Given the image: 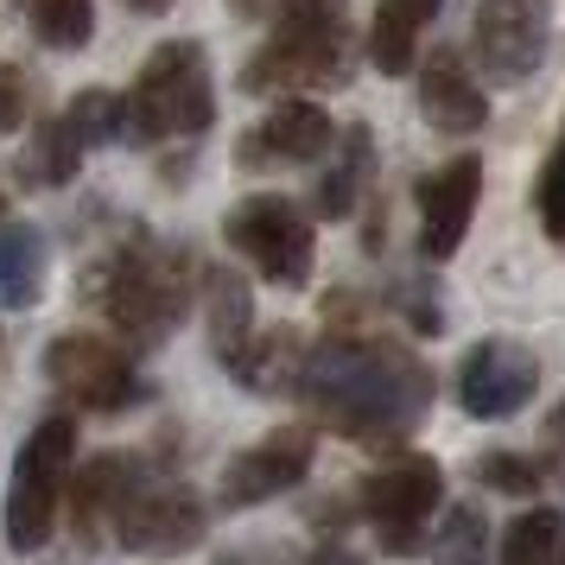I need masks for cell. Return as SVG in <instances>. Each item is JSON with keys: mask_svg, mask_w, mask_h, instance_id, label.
<instances>
[{"mask_svg": "<svg viewBox=\"0 0 565 565\" xmlns=\"http://www.w3.org/2000/svg\"><path fill=\"white\" fill-rule=\"evenodd\" d=\"M394 299H401V311H407V324H413L419 337H438V331H445V318H438V306H433V292H426V286H401Z\"/></svg>", "mask_w": 565, "mask_h": 565, "instance_id": "cell-28", "label": "cell"}, {"mask_svg": "<svg viewBox=\"0 0 565 565\" xmlns=\"http://www.w3.org/2000/svg\"><path fill=\"white\" fill-rule=\"evenodd\" d=\"M64 121L77 128L83 147H108L115 134H128V103H121L115 89H77V96L64 103Z\"/></svg>", "mask_w": 565, "mask_h": 565, "instance_id": "cell-25", "label": "cell"}, {"mask_svg": "<svg viewBox=\"0 0 565 565\" xmlns=\"http://www.w3.org/2000/svg\"><path fill=\"white\" fill-rule=\"evenodd\" d=\"M356 502L369 514L375 546H382L387 559H413L426 546L433 514L445 509V470H438V458H394L362 477Z\"/></svg>", "mask_w": 565, "mask_h": 565, "instance_id": "cell-7", "label": "cell"}, {"mask_svg": "<svg viewBox=\"0 0 565 565\" xmlns=\"http://www.w3.org/2000/svg\"><path fill=\"white\" fill-rule=\"evenodd\" d=\"M83 153H89V147L77 140V128H71L64 115H52V121H39V128H32L26 153H20V166H13V172H20V184H26V191H57V184L77 179Z\"/></svg>", "mask_w": 565, "mask_h": 565, "instance_id": "cell-21", "label": "cell"}, {"mask_svg": "<svg viewBox=\"0 0 565 565\" xmlns=\"http://www.w3.org/2000/svg\"><path fill=\"white\" fill-rule=\"evenodd\" d=\"M83 299L108 318V331L128 350H153L184 324L191 311V260L166 248L159 235L128 230L89 274H83Z\"/></svg>", "mask_w": 565, "mask_h": 565, "instance_id": "cell-2", "label": "cell"}, {"mask_svg": "<svg viewBox=\"0 0 565 565\" xmlns=\"http://www.w3.org/2000/svg\"><path fill=\"white\" fill-rule=\"evenodd\" d=\"M540 394V356L514 337H483L458 362V407L470 419H509Z\"/></svg>", "mask_w": 565, "mask_h": 565, "instance_id": "cell-12", "label": "cell"}, {"mask_svg": "<svg viewBox=\"0 0 565 565\" xmlns=\"http://www.w3.org/2000/svg\"><path fill=\"white\" fill-rule=\"evenodd\" d=\"M128 103V140L134 147H159V140H191L216 121V83H210V57L198 39H166L153 57L140 64Z\"/></svg>", "mask_w": 565, "mask_h": 565, "instance_id": "cell-4", "label": "cell"}, {"mask_svg": "<svg viewBox=\"0 0 565 565\" xmlns=\"http://www.w3.org/2000/svg\"><path fill=\"white\" fill-rule=\"evenodd\" d=\"M546 463L565 470V401L553 407V419H546ZM546 463H540V470H546Z\"/></svg>", "mask_w": 565, "mask_h": 565, "instance_id": "cell-30", "label": "cell"}, {"mask_svg": "<svg viewBox=\"0 0 565 565\" xmlns=\"http://www.w3.org/2000/svg\"><path fill=\"white\" fill-rule=\"evenodd\" d=\"M223 242L255 267L267 286L299 292L311 286V260H318V235H311V210L280 191H255L223 216Z\"/></svg>", "mask_w": 565, "mask_h": 565, "instance_id": "cell-6", "label": "cell"}, {"mask_svg": "<svg viewBox=\"0 0 565 565\" xmlns=\"http://www.w3.org/2000/svg\"><path fill=\"white\" fill-rule=\"evenodd\" d=\"M306 565H362V559L350 553V546H337V540H331V546H318V553H311Z\"/></svg>", "mask_w": 565, "mask_h": 565, "instance_id": "cell-33", "label": "cell"}, {"mask_svg": "<svg viewBox=\"0 0 565 565\" xmlns=\"http://www.w3.org/2000/svg\"><path fill=\"white\" fill-rule=\"evenodd\" d=\"M0 216H7V191H0Z\"/></svg>", "mask_w": 565, "mask_h": 565, "instance_id": "cell-35", "label": "cell"}, {"mask_svg": "<svg viewBox=\"0 0 565 565\" xmlns=\"http://www.w3.org/2000/svg\"><path fill=\"white\" fill-rule=\"evenodd\" d=\"M71 463H77L71 413H45L26 433V445L13 451V470H7L0 534H7L13 553H39L57 534V502H64V483H71Z\"/></svg>", "mask_w": 565, "mask_h": 565, "instance_id": "cell-5", "label": "cell"}, {"mask_svg": "<svg viewBox=\"0 0 565 565\" xmlns=\"http://www.w3.org/2000/svg\"><path fill=\"white\" fill-rule=\"evenodd\" d=\"M45 382L83 413H128L147 401V375L134 369V356L108 337L71 331L45 343Z\"/></svg>", "mask_w": 565, "mask_h": 565, "instance_id": "cell-9", "label": "cell"}, {"mask_svg": "<svg viewBox=\"0 0 565 565\" xmlns=\"http://www.w3.org/2000/svg\"><path fill=\"white\" fill-rule=\"evenodd\" d=\"M502 565H565V514L527 509L502 527Z\"/></svg>", "mask_w": 565, "mask_h": 565, "instance_id": "cell-22", "label": "cell"}, {"mask_svg": "<svg viewBox=\"0 0 565 565\" xmlns=\"http://www.w3.org/2000/svg\"><path fill=\"white\" fill-rule=\"evenodd\" d=\"M204 527L210 514L198 502V489L184 477H153L147 463L115 509V540L140 559H184L191 546H204Z\"/></svg>", "mask_w": 565, "mask_h": 565, "instance_id": "cell-8", "label": "cell"}, {"mask_svg": "<svg viewBox=\"0 0 565 565\" xmlns=\"http://www.w3.org/2000/svg\"><path fill=\"white\" fill-rule=\"evenodd\" d=\"M477 477H483L489 489H502V495H534V489L546 483V470H540L534 458H521V451H483V458H477Z\"/></svg>", "mask_w": 565, "mask_h": 565, "instance_id": "cell-27", "label": "cell"}, {"mask_svg": "<svg viewBox=\"0 0 565 565\" xmlns=\"http://www.w3.org/2000/svg\"><path fill=\"white\" fill-rule=\"evenodd\" d=\"M477 204H483V159L458 153L445 159L438 172L413 184V210H419V255L426 260H451L463 248V235L477 223Z\"/></svg>", "mask_w": 565, "mask_h": 565, "instance_id": "cell-14", "label": "cell"}, {"mask_svg": "<svg viewBox=\"0 0 565 565\" xmlns=\"http://www.w3.org/2000/svg\"><path fill=\"white\" fill-rule=\"evenodd\" d=\"M292 394L337 438L369 445V451H394L433 413L438 387L433 369L387 337H324L306 350Z\"/></svg>", "mask_w": 565, "mask_h": 565, "instance_id": "cell-1", "label": "cell"}, {"mask_svg": "<svg viewBox=\"0 0 565 565\" xmlns=\"http://www.w3.org/2000/svg\"><path fill=\"white\" fill-rule=\"evenodd\" d=\"M20 7H26V26L39 32V45L52 52H83L96 32V0H20Z\"/></svg>", "mask_w": 565, "mask_h": 565, "instance_id": "cell-23", "label": "cell"}, {"mask_svg": "<svg viewBox=\"0 0 565 565\" xmlns=\"http://www.w3.org/2000/svg\"><path fill=\"white\" fill-rule=\"evenodd\" d=\"M438 20V0H375V20H369V64L382 77H407L413 57H419V32Z\"/></svg>", "mask_w": 565, "mask_h": 565, "instance_id": "cell-19", "label": "cell"}, {"mask_svg": "<svg viewBox=\"0 0 565 565\" xmlns=\"http://www.w3.org/2000/svg\"><path fill=\"white\" fill-rule=\"evenodd\" d=\"M45 292V235L32 223H0V311H32Z\"/></svg>", "mask_w": 565, "mask_h": 565, "instance_id": "cell-20", "label": "cell"}, {"mask_svg": "<svg viewBox=\"0 0 565 565\" xmlns=\"http://www.w3.org/2000/svg\"><path fill=\"white\" fill-rule=\"evenodd\" d=\"M433 565H489V521L483 509H445V527L433 534Z\"/></svg>", "mask_w": 565, "mask_h": 565, "instance_id": "cell-24", "label": "cell"}, {"mask_svg": "<svg viewBox=\"0 0 565 565\" xmlns=\"http://www.w3.org/2000/svg\"><path fill=\"white\" fill-rule=\"evenodd\" d=\"M134 477H140V458L134 451H103V458H89L83 470H71L64 502H71V534L83 546H103L115 534V509H121V495H128Z\"/></svg>", "mask_w": 565, "mask_h": 565, "instance_id": "cell-16", "label": "cell"}, {"mask_svg": "<svg viewBox=\"0 0 565 565\" xmlns=\"http://www.w3.org/2000/svg\"><path fill=\"white\" fill-rule=\"evenodd\" d=\"M216 565H286V559H280V546H267V553L248 546V553H230V559H216Z\"/></svg>", "mask_w": 565, "mask_h": 565, "instance_id": "cell-32", "label": "cell"}, {"mask_svg": "<svg viewBox=\"0 0 565 565\" xmlns=\"http://www.w3.org/2000/svg\"><path fill=\"white\" fill-rule=\"evenodd\" d=\"M311 451H318V433H311V426H280V433H267L260 445H248V451H235V458L223 463L216 502H223V509H260V502H274L286 489H299L311 477Z\"/></svg>", "mask_w": 565, "mask_h": 565, "instance_id": "cell-13", "label": "cell"}, {"mask_svg": "<svg viewBox=\"0 0 565 565\" xmlns=\"http://www.w3.org/2000/svg\"><path fill=\"white\" fill-rule=\"evenodd\" d=\"M121 7H128V13H166L172 0H121Z\"/></svg>", "mask_w": 565, "mask_h": 565, "instance_id": "cell-34", "label": "cell"}, {"mask_svg": "<svg viewBox=\"0 0 565 565\" xmlns=\"http://www.w3.org/2000/svg\"><path fill=\"white\" fill-rule=\"evenodd\" d=\"M26 121V77L13 64H0V134H13Z\"/></svg>", "mask_w": 565, "mask_h": 565, "instance_id": "cell-29", "label": "cell"}, {"mask_svg": "<svg viewBox=\"0 0 565 565\" xmlns=\"http://www.w3.org/2000/svg\"><path fill=\"white\" fill-rule=\"evenodd\" d=\"M369 166H375V134L356 121V128L337 134L331 153H324V172H318V184H311V216H324V223L356 216L362 184H369Z\"/></svg>", "mask_w": 565, "mask_h": 565, "instance_id": "cell-17", "label": "cell"}, {"mask_svg": "<svg viewBox=\"0 0 565 565\" xmlns=\"http://www.w3.org/2000/svg\"><path fill=\"white\" fill-rule=\"evenodd\" d=\"M534 210H540V230L553 235V242H565V128H559V140H553L546 166H540Z\"/></svg>", "mask_w": 565, "mask_h": 565, "instance_id": "cell-26", "label": "cell"}, {"mask_svg": "<svg viewBox=\"0 0 565 565\" xmlns=\"http://www.w3.org/2000/svg\"><path fill=\"white\" fill-rule=\"evenodd\" d=\"M470 45L495 83H527L553 45V7L546 0H477Z\"/></svg>", "mask_w": 565, "mask_h": 565, "instance_id": "cell-11", "label": "cell"}, {"mask_svg": "<svg viewBox=\"0 0 565 565\" xmlns=\"http://www.w3.org/2000/svg\"><path fill=\"white\" fill-rule=\"evenodd\" d=\"M204 311H210V350H216V362L223 369H242V356H248V343H255V306H248V280L242 274H230V267H210L204 274Z\"/></svg>", "mask_w": 565, "mask_h": 565, "instance_id": "cell-18", "label": "cell"}, {"mask_svg": "<svg viewBox=\"0 0 565 565\" xmlns=\"http://www.w3.org/2000/svg\"><path fill=\"white\" fill-rule=\"evenodd\" d=\"M248 7H267L274 20H286V13H311V7H337V0H248Z\"/></svg>", "mask_w": 565, "mask_h": 565, "instance_id": "cell-31", "label": "cell"}, {"mask_svg": "<svg viewBox=\"0 0 565 565\" xmlns=\"http://www.w3.org/2000/svg\"><path fill=\"white\" fill-rule=\"evenodd\" d=\"M419 115H426V128L451 134V140H463L489 121V96L458 45H438V52L419 57Z\"/></svg>", "mask_w": 565, "mask_h": 565, "instance_id": "cell-15", "label": "cell"}, {"mask_svg": "<svg viewBox=\"0 0 565 565\" xmlns=\"http://www.w3.org/2000/svg\"><path fill=\"white\" fill-rule=\"evenodd\" d=\"M356 71V32L343 26L337 7H311V13H286L274 20L267 45L242 64V89L248 96H311V89H337Z\"/></svg>", "mask_w": 565, "mask_h": 565, "instance_id": "cell-3", "label": "cell"}, {"mask_svg": "<svg viewBox=\"0 0 565 565\" xmlns=\"http://www.w3.org/2000/svg\"><path fill=\"white\" fill-rule=\"evenodd\" d=\"M337 121L324 103L311 96H286L280 108H267L255 128H242L235 140V166L242 172H292V166H318L331 153Z\"/></svg>", "mask_w": 565, "mask_h": 565, "instance_id": "cell-10", "label": "cell"}]
</instances>
